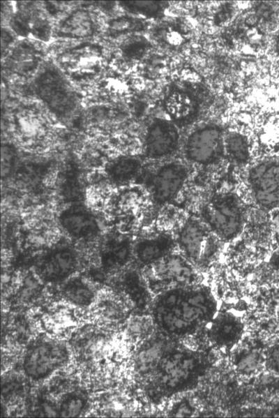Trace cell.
Wrapping results in <instances>:
<instances>
[{"mask_svg": "<svg viewBox=\"0 0 279 418\" xmlns=\"http://www.w3.org/2000/svg\"><path fill=\"white\" fill-rule=\"evenodd\" d=\"M217 302L208 288L188 285L165 290L155 300L154 324L168 336L190 335L216 315Z\"/></svg>", "mask_w": 279, "mask_h": 418, "instance_id": "1", "label": "cell"}, {"mask_svg": "<svg viewBox=\"0 0 279 418\" xmlns=\"http://www.w3.org/2000/svg\"><path fill=\"white\" fill-rule=\"evenodd\" d=\"M204 369L202 359L197 353L173 346L156 370L155 384L165 394H174L190 387Z\"/></svg>", "mask_w": 279, "mask_h": 418, "instance_id": "2", "label": "cell"}, {"mask_svg": "<svg viewBox=\"0 0 279 418\" xmlns=\"http://www.w3.org/2000/svg\"><path fill=\"white\" fill-rule=\"evenodd\" d=\"M204 222L223 239L236 237L243 225V214L239 198L232 193L215 195L203 209Z\"/></svg>", "mask_w": 279, "mask_h": 418, "instance_id": "3", "label": "cell"}, {"mask_svg": "<svg viewBox=\"0 0 279 418\" xmlns=\"http://www.w3.org/2000/svg\"><path fill=\"white\" fill-rule=\"evenodd\" d=\"M70 353L67 347L53 340H43L31 345L26 351L22 368L29 379L44 380L66 366Z\"/></svg>", "mask_w": 279, "mask_h": 418, "instance_id": "4", "label": "cell"}, {"mask_svg": "<svg viewBox=\"0 0 279 418\" xmlns=\"http://www.w3.org/2000/svg\"><path fill=\"white\" fill-rule=\"evenodd\" d=\"M35 85L38 96L57 116L66 117L75 110L76 96L58 70H45L36 78Z\"/></svg>", "mask_w": 279, "mask_h": 418, "instance_id": "5", "label": "cell"}, {"mask_svg": "<svg viewBox=\"0 0 279 418\" xmlns=\"http://www.w3.org/2000/svg\"><path fill=\"white\" fill-rule=\"evenodd\" d=\"M248 183L255 202L262 208L279 207V161L266 160L252 167Z\"/></svg>", "mask_w": 279, "mask_h": 418, "instance_id": "6", "label": "cell"}, {"mask_svg": "<svg viewBox=\"0 0 279 418\" xmlns=\"http://www.w3.org/2000/svg\"><path fill=\"white\" fill-rule=\"evenodd\" d=\"M206 223L195 219L188 221L179 234V244L186 257L192 262H206L217 248L216 238Z\"/></svg>", "mask_w": 279, "mask_h": 418, "instance_id": "7", "label": "cell"}, {"mask_svg": "<svg viewBox=\"0 0 279 418\" xmlns=\"http://www.w3.org/2000/svg\"><path fill=\"white\" fill-rule=\"evenodd\" d=\"M79 256L69 245H59L47 251L36 265V273L44 281L59 283L67 280L77 269Z\"/></svg>", "mask_w": 279, "mask_h": 418, "instance_id": "8", "label": "cell"}, {"mask_svg": "<svg viewBox=\"0 0 279 418\" xmlns=\"http://www.w3.org/2000/svg\"><path fill=\"white\" fill-rule=\"evenodd\" d=\"M223 152L222 132L216 126H206L190 134L185 153L190 161L208 165L217 161Z\"/></svg>", "mask_w": 279, "mask_h": 418, "instance_id": "9", "label": "cell"}, {"mask_svg": "<svg viewBox=\"0 0 279 418\" xmlns=\"http://www.w3.org/2000/svg\"><path fill=\"white\" fill-rule=\"evenodd\" d=\"M58 222L61 230L75 241L94 240L100 233V226L95 214L86 207L73 204L63 209Z\"/></svg>", "mask_w": 279, "mask_h": 418, "instance_id": "10", "label": "cell"}, {"mask_svg": "<svg viewBox=\"0 0 279 418\" xmlns=\"http://www.w3.org/2000/svg\"><path fill=\"white\" fill-rule=\"evenodd\" d=\"M188 176L187 167L179 162H169L158 167L150 183L154 202L164 204L171 201L183 186Z\"/></svg>", "mask_w": 279, "mask_h": 418, "instance_id": "11", "label": "cell"}, {"mask_svg": "<svg viewBox=\"0 0 279 418\" xmlns=\"http://www.w3.org/2000/svg\"><path fill=\"white\" fill-rule=\"evenodd\" d=\"M152 282L170 285L172 288L192 285L196 273L190 261L184 257L169 253L151 264Z\"/></svg>", "mask_w": 279, "mask_h": 418, "instance_id": "12", "label": "cell"}, {"mask_svg": "<svg viewBox=\"0 0 279 418\" xmlns=\"http://www.w3.org/2000/svg\"><path fill=\"white\" fill-rule=\"evenodd\" d=\"M179 141L178 130L172 124L157 120L150 126L146 133L145 153L151 158L165 157L176 149Z\"/></svg>", "mask_w": 279, "mask_h": 418, "instance_id": "13", "label": "cell"}, {"mask_svg": "<svg viewBox=\"0 0 279 418\" xmlns=\"http://www.w3.org/2000/svg\"><path fill=\"white\" fill-rule=\"evenodd\" d=\"M133 254V246L129 238L112 235L106 238L100 248L99 258L106 271H115L126 266Z\"/></svg>", "mask_w": 279, "mask_h": 418, "instance_id": "14", "label": "cell"}, {"mask_svg": "<svg viewBox=\"0 0 279 418\" xmlns=\"http://www.w3.org/2000/svg\"><path fill=\"white\" fill-rule=\"evenodd\" d=\"M209 324V338L220 347L233 345L239 340L243 332L241 318L230 313L215 315Z\"/></svg>", "mask_w": 279, "mask_h": 418, "instance_id": "15", "label": "cell"}, {"mask_svg": "<svg viewBox=\"0 0 279 418\" xmlns=\"http://www.w3.org/2000/svg\"><path fill=\"white\" fill-rule=\"evenodd\" d=\"M174 245L169 235L161 234L138 241L133 246V254L139 263L149 266L171 253Z\"/></svg>", "mask_w": 279, "mask_h": 418, "instance_id": "16", "label": "cell"}, {"mask_svg": "<svg viewBox=\"0 0 279 418\" xmlns=\"http://www.w3.org/2000/svg\"><path fill=\"white\" fill-rule=\"evenodd\" d=\"M173 346L165 339H156L146 343L138 352L135 364L142 374L153 373L160 361Z\"/></svg>", "mask_w": 279, "mask_h": 418, "instance_id": "17", "label": "cell"}, {"mask_svg": "<svg viewBox=\"0 0 279 418\" xmlns=\"http://www.w3.org/2000/svg\"><path fill=\"white\" fill-rule=\"evenodd\" d=\"M141 162L132 156H121L114 159L105 168L108 180L116 185H124L138 175Z\"/></svg>", "mask_w": 279, "mask_h": 418, "instance_id": "18", "label": "cell"}, {"mask_svg": "<svg viewBox=\"0 0 279 418\" xmlns=\"http://www.w3.org/2000/svg\"><path fill=\"white\" fill-rule=\"evenodd\" d=\"M165 107L169 115L176 121L184 120L193 114L197 104L187 92L174 91L165 99Z\"/></svg>", "mask_w": 279, "mask_h": 418, "instance_id": "19", "label": "cell"}, {"mask_svg": "<svg viewBox=\"0 0 279 418\" xmlns=\"http://www.w3.org/2000/svg\"><path fill=\"white\" fill-rule=\"evenodd\" d=\"M123 290L129 299L140 309L146 308L150 300V295L145 281L138 272L128 271L123 278Z\"/></svg>", "mask_w": 279, "mask_h": 418, "instance_id": "20", "label": "cell"}, {"mask_svg": "<svg viewBox=\"0 0 279 418\" xmlns=\"http://www.w3.org/2000/svg\"><path fill=\"white\" fill-rule=\"evenodd\" d=\"M62 294L68 301L81 306L90 305L95 298L89 285L78 278L68 281L62 288Z\"/></svg>", "mask_w": 279, "mask_h": 418, "instance_id": "21", "label": "cell"}, {"mask_svg": "<svg viewBox=\"0 0 279 418\" xmlns=\"http://www.w3.org/2000/svg\"><path fill=\"white\" fill-rule=\"evenodd\" d=\"M92 22L87 13L82 10L70 15L62 24L61 30L70 36H84L92 31Z\"/></svg>", "mask_w": 279, "mask_h": 418, "instance_id": "22", "label": "cell"}, {"mask_svg": "<svg viewBox=\"0 0 279 418\" xmlns=\"http://www.w3.org/2000/svg\"><path fill=\"white\" fill-rule=\"evenodd\" d=\"M226 150L230 158L237 164L246 163L249 158L246 139L239 133H232L226 139Z\"/></svg>", "mask_w": 279, "mask_h": 418, "instance_id": "23", "label": "cell"}, {"mask_svg": "<svg viewBox=\"0 0 279 418\" xmlns=\"http://www.w3.org/2000/svg\"><path fill=\"white\" fill-rule=\"evenodd\" d=\"M87 404V399L81 392L67 394L61 401L59 410L60 417H78L82 414Z\"/></svg>", "mask_w": 279, "mask_h": 418, "instance_id": "24", "label": "cell"}, {"mask_svg": "<svg viewBox=\"0 0 279 418\" xmlns=\"http://www.w3.org/2000/svg\"><path fill=\"white\" fill-rule=\"evenodd\" d=\"M261 356L255 350H248L243 353L237 360L236 368L243 375H251L256 372L260 366Z\"/></svg>", "mask_w": 279, "mask_h": 418, "instance_id": "25", "label": "cell"}, {"mask_svg": "<svg viewBox=\"0 0 279 418\" xmlns=\"http://www.w3.org/2000/svg\"><path fill=\"white\" fill-rule=\"evenodd\" d=\"M122 6L128 10L148 16H156L163 10L161 2L158 1H123Z\"/></svg>", "mask_w": 279, "mask_h": 418, "instance_id": "26", "label": "cell"}, {"mask_svg": "<svg viewBox=\"0 0 279 418\" xmlns=\"http://www.w3.org/2000/svg\"><path fill=\"white\" fill-rule=\"evenodd\" d=\"M17 153L9 144L2 145L1 147V177L2 179L10 177L15 171L17 164Z\"/></svg>", "mask_w": 279, "mask_h": 418, "instance_id": "27", "label": "cell"}, {"mask_svg": "<svg viewBox=\"0 0 279 418\" xmlns=\"http://www.w3.org/2000/svg\"><path fill=\"white\" fill-rule=\"evenodd\" d=\"M147 43L145 39L135 38L127 42L123 47V52L129 58L136 59L140 57L146 51Z\"/></svg>", "mask_w": 279, "mask_h": 418, "instance_id": "28", "label": "cell"}, {"mask_svg": "<svg viewBox=\"0 0 279 418\" xmlns=\"http://www.w3.org/2000/svg\"><path fill=\"white\" fill-rule=\"evenodd\" d=\"M257 15L267 22H273L277 18V11L275 6L269 3H261L257 8Z\"/></svg>", "mask_w": 279, "mask_h": 418, "instance_id": "29", "label": "cell"}, {"mask_svg": "<svg viewBox=\"0 0 279 418\" xmlns=\"http://www.w3.org/2000/svg\"><path fill=\"white\" fill-rule=\"evenodd\" d=\"M151 327L149 320L144 318L136 319L131 324L132 332L137 336L146 335Z\"/></svg>", "mask_w": 279, "mask_h": 418, "instance_id": "30", "label": "cell"}, {"mask_svg": "<svg viewBox=\"0 0 279 418\" xmlns=\"http://www.w3.org/2000/svg\"><path fill=\"white\" fill-rule=\"evenodd\" d=\"M266 361L268 366L272 371L279 373V346L271 350Z\"/></svg>", "mask_w": 279, "mask_h": 418, "instance_id": "31", "label": "cell"}, {"mask_svg": "<svg viewBox=\"0 0 279 418\" xmlns=\"http://www.w3.org/2000/svg\"><path fill=\"white\" fill-rule=\"evenodd\" d=\"M271 229L276 240L279 243V207L274 209L271 218Z\"/></svg>", "mask_w": 279, "mask_h": 418, "instance_id": "32", "label": "cell"}, {"mask_svg": "<svg viewBox=\"0 0 279 418\" xmlns=\"http://www.w3.org/2000/svg\"><path fill=\"white\" fill-rule=\"evenodd\" d=\"M191 415V408L188 405L183 403L180 405L174 413L176 417L189 416Z\"/></svg>", "mask_w": 279, "mask_h": 418, "instance_id": "33", "label": "cell"}, {"mask_svg": "<svg viewBox=\"0 0 279 418\" xmlns=\"http://www.w3.org/2000/svg\"><path fill=\"white\" fill-rule=\"evenodd\" d=\"M270 266L279 273V250L273 253L269 259Z\"/></svg>", "mask_w": 279, "mask_h": 418, "instance_id": "34", "label": "cell"}, {"mask_svg": "<svg viewBox=\"0 0 279 418\" xmlns=\"http://www.w3.org/2000/svg\"><path fill=\"white\" fill-rule=\"evenodd\" d=\"M275 48H276V53L279 56V34L278 35V36L276 37V39Z\"/></svg>", "mask_w": 279, "mask_h": 418, "instance_id": "35", "label": "cell"}]
</instances>
